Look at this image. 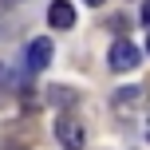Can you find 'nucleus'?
<instances>
[{"instance_id":"obj_1","label":"nucleus","mask_w":150,"mask_h":150,"mask_svg":"<svg viewBox=\"0 0 150 150\" xmlns=\"http://www.w3.org/2000/svg\"><path fill=\"white\" fill-rule=\"evenodd\" d=\"M138 47L130 44V40H115L111 44V55H107V63H111V71H134L138 67Z\"/></svg>"},{"instance_id":"obj_2","label":"nucleus","mask_w":150,"mask_h":150,"mask_svg":"<svg viewBox=\"0 0 150 150\" xmlns=\"http://www.w3.org/2000/svg\"><path fill=\"white\" fill-rule=\"evenodd\" d=\"M55 138H59L63 150H83V142H87L79 119H71V115H59V122H55Z\"/></svg>"},{"instance_id":"obj_3","label":"nucleus","mask_w":150,"mask_h":150,"mask_svg":"<svg viewBox=\"0 0 150 150\" xmlns=\"http://www.w3.org/2000/svg\"><path fill=\"white\" fill-rule=\"evenodd\" d=\"M24 63H28V71H44L47 63H52V40L40 36L28 44V55H24Z\"/></svg>"},{"instance_id":"obj_4","label":"nucleus","mask_w":150,"mask_h":150,"mask_svg":"<svg viewBox=\"0 0 150 150\" xmlns=\"http://www.w3.org/2000/svg\"><path fill=\"white\" fill-rule=\"evenodd\" d=\"M47 24H52L55 32H67L75 24V8L71 0H52V8H47Z\"/></svg>"},{"instance_id":"obj_5","label":"nucleus","mask_w":150,"mask_h":150,"mask_svg":"<svg viewBox=\"0 0 150 150\" xmlns=\"http://www.w3.org/2000/svg\"><path fill=\"white\" fill-rule=\"evenodd\" d=\"M138 95H142L138 87H122V91H115V107H134Z\"/></svg>"},{"instance_id":"obj_6","label":"nucleus","mask_w":150,"mask_h":150,"mask_svg":"<svg viewBox=\"0 0 150 150\" xmlns=\"http://www.w3.org/2000/svg\"><path fill=\"white\" fill-rule=\"evenodd\" d=\"M142 24H150V0L142 4Z\"/></svg>"},{"instance_id":"obj_7","label":"nucleus","mask_w":150,"mask_h":150,"mask_svg":"<svg viewBox=\"0 0 150 150\" xmlns=\"http://www.w3.org/2000/svg\"><path fill=\"white\" fill-rule=\"evenodd\" d=\"M0 83H8V67H0Z\"/></svg>"},{"instance_id":"obj_8","label":"nucleus","mask_w":150,"mask_h":150,"mask_svg":"<svg viewBox=\"0 0 150 150\" xmlns=\"http://www.w3.org/2000/svg\"><path fill=\"white\" fill-rule=\"evenodd\" d=\"M87 4H91V8H99V4H103V0H87Z\"/></svg>"},{"instance_id":"obj_9","label":"nucleus","mask_w":150,"mask_h":150,"mask_svg":"<svg viewBox=\"0 0 150 150\" xmlns=\"http://www.w3.org/2000/svg\"><path fill=\"white\" fill-rule=\"evenodd\" d=\"M8 150H24V146H8Z\"/></svg>"},{"instance_id":"obj_10","label":"nucleus","mask_w":150,"mask_h":150,"mask_svg":"<svg viewBox=\"0 0 150 150\" xmlns=\"http://www.w3.org/2000/svg\"><path fill=\"white\" fill-rule=\"evenodd\" d=\"M146 52H150V36H146Z\"/></svg>"},{"instance_id":"obj_11","label":"nucleus","mask_w":150,"mask_h":150,"mask_svg":"<svg viewBox=\"0 0 150 150\" xmlns=\"http://www.w3.org/2000/svg\"><path fill=\"white\" fill-rule=\"evenodd\" d=\"M146 134H150V130H146Z\"/></svg>"}]
</instances>
